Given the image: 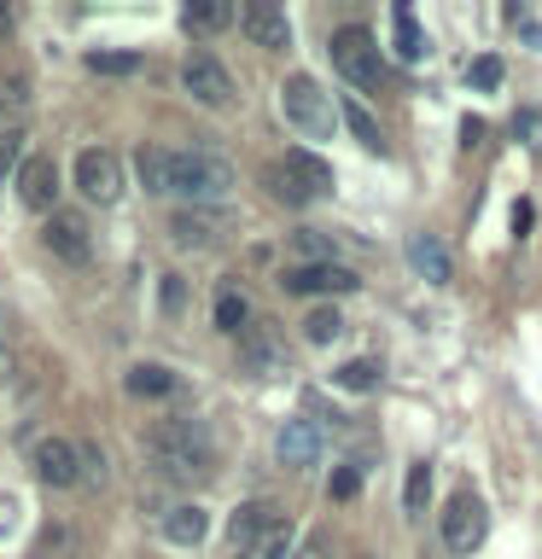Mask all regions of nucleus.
I'll list each match as a JSON object with an SVG mask.
<instances>
[{
  "label": "nucleus",
  "instance_id": "obj_25",
  "mask_svg": "<svg viewBox=\"0 0 542 559\" xmlns=\"http://www.w3.org/2000/svg\"><path fill=\"white\" fill-rule=\"evenodd\" d=\"M397 52H402L409 64L426 59V35H420V24H414V12H409V7H397Z\"/></svg>",
  "mask_w": 542,
  "mask_h": 559
},
{
  "label": "nucleus",
  "instance_id": "obj_1",
  "mask_svg": "<svg viewBox=\"0 0 542 559\" xmlns=\"http://www.w3.org/2000/svg\"><path fill=\"white\" fill-rule=\"evenodd\" d=\"M140 181L157 199H181V204H216L234 187V164L216 152H164V146H140Z\"/></svg>",
  "mask_w": 542,
  "mask_h": 559
},
{
  "label": "nucleus",
  "instance_id": "obj_30",
  "mask_svg": "<svg viewBox=\"0 0 542 559\" xmlns=\"http://www.w3.org/2000/svg\"><path fill=\"white\" fill-rule=\"evenodd\" d=\"M327 496L332 501H350V496H362V466L350 461V466H332V478H327Z\"/></svg>",
  "mask_w": 542,
  "mask_h": 559
},
{
  "label": "nucleus",
  "instance_id": "obj_37",
  "mask_svg": "<svg viewBox=\"0 0 542 559\" xmlns=\"http://www.w3.org/2000/svg\"><path fill=\"white\" fill-rule=\"evenodd\" d=\"M7 373H12V349H7V338H0V384H7Z\"/></svg>",
  "mask_w": 542,
  "mask_h": 559
},
{
  "label": "nucleus",
  "instance_id": "obj_34",
  "mask_svg": "<svg viewBox=\"0 0 542 559\" xmlns=\"http://www.w3.org/2000/svg\"><path fill=\"white\" fill-rule=\"evenodd\" d=\"M157 297H164V309L175 314V309L187 304V286H181V280H175V274H164V286H157Z\"/></svg>",
  "mask_w": 542,
  "mask_h": 559
},
{
  "label": "nucleus",
  "instance_id": "obj_32",
  "mask_svg": "<svg viewBox=\"0 0 542 559\" xmlns=\"http://www.w3.org/2000/svg\"><path fill=\"white\" fill-rule=\"evenodd\" d=\"M134 64V52H87V70H99V76H129Z\"/></svg>",
  "mask_w": 542,
  "mask_h": 559
},
{
  "label": "nucleus",
  "instance_id": "obj_19",
  "mask_svg": "<svg viewBox=\"0 0 542 559\" xmlns=\"http://www.w3.org/2000/svg\"><path fill=\"white\" fill-rule=\"evenodd\" d=\"M409 257H414L420 280H432V286H449V251H444V245H437V234H414Z\"/></svg>",
  "mask_w": 542,
  "mask_h": 559
},
{
  "label": "nucleus",
  "instance_id": "obj_36",
  "mask_svg": "<svg viewBox=\"0 0 542 559\" xmlns=\"http://www.w3.org/2000/svg\"><path fill=\"white\" fill-rule=\"evenodd\" d=\"M12 157H17V134H0V175H7Z\"/></svg>",
  "mask_w": 542,
  "mask_h": 559
},
{
  "label": "nucleus",
  "instance_id": "obj_4",
  "mask_svg": "<svg viewBox=\"0 0 542 559\" xmlns=\"http://www.w3.org/2000/svg\"><path fill=\"white\" fill-rule=\"evenodd\" d=\"M332 64H339V76L350 87H362V94L385 82V59H379L374 35H367L362 24H344L339 35H332Z\"/></svg>",
  "mask_w": 542,
  "mask_h": 559
},
{
  "label": "nucleus",
  "instance_id": "obj_7",
  "mask_svg": "<svg viewBox=\"0 0 542 559\" xmlns=\"http://www.w3.org/2000/svg\"><path fill=\"white\" fill-rule=\"evenodd\" d=\"M234 234V216H227L222 204H187L169 216V239L187 245V251H210V245H222Z\"/></svg>",
  "mask_w": 542,
  "mask_h": 559
},
{
  "label": "nucleus",
  "instance_id": "obj_38",
  "mask_svg": "<svg viewBox=\"0 0 542 559\" xmlns=\"http://www.w3.org/2000/svg\"><path fill=\"white\" fill-rule=\"evenodd\" d=\"M7 29H12V12H7V7H0V35H7Z\"/></svg>",
  "mask_w": 542,
  "mask_h": 559
},
{
  "label": "nucleus",
  "instance_id": "obj_11",
  "mask_svg": "<svg viewBox=\"0 0 542 559\" xmlns=\"http://www.w3.org/2000/svg\"><path fill=\"white\" fill-rule=\"evenodd\" d=\"M239 356L251 373H286V338L274 332V321H251L239 332Z\"/></svg>",
  "mask_w": 542,
  "mask_h": 559
},
{
  "label": "nucleus",
  "instance_id": "obj_2",
  "mask_svg": "<svg viewBox=\"0 0 542 559\" xmlns=\"http://www.w3.org/2000/svg\"><path fill=\"white\" fill-rule=\"evenodd\" d=\"M146 449H152V461L169 484L199 489V484H210V472H216V443H210V431L199 419H157L146 431Z\"/></svg>",
  "mask_w": 542,
  "mask_h": 559
},
{
  "label": "nucleus",
  "instance_id": "obj_8",
  "mask_svg": "<svg viewBox=\"0 0 542 559\" xmlns=\"http://www.w3.org/2000/svg\"><path fill=\"white\" fill-rule=\"evenodd\" d=\"M280 286L292 297H339V292H356L362 280H356V269H344V262H297V269L280 274Z\"/></svg>",
  "mask_w": 542,
  "mask_h": 559
},
{
  "label": "nucleus",
  "instance_id": "obj_6",
  "mask_svg": "<svg viewBox=\"0 0 542 559\" xmlns=\"http://www.w3.org/2000/svg\"><path fill=\"white\" fill-rule=\"evenodd\" d=\"M484 531H490V513L472 489H455L449 507H444V548L449 554H479L484 548Z\"/></svg>",
  "mask_w": 542,
  "mask_h": 559
},
{
  "label": "nucleus",
  "instance_id": "obj_29",
  "mask_svg": "<svg viewBox=\"0 0 542 559\" xmlns=\"http://www.w3.org/2000/svg\"><path fill=\"white\" fill-rule=\"evenodd\" d=\"M76 461H82V484H87V489H105V478H111V472H105L99 443H76Z\"/></svg>",
  "mask_w": 542,
  "mask_h": 559
},
{
  "label": "nucleus",
  "instance_id": "obj_16",
  "mask_svg": "<svg viewBox=\"0 0 542 559\" xmlns=\"http://www.w3.org/2000/svg\"><path fill=\"white\" fill-rule=\"evenodd\" d=\"M47 251L52 257H64V262H87L94 257V234H87V222L82 216H64V210H52L47 216Z\"/></svg>",
  "mask_w": 542,
  "mask_h": 559
},
{
  "label": "nucleus",
  "instance_id": "obj_18",
  "mask_svg": "<svg viewBox=\"0 0 542 559\" xmlns=\"http://www.w3.org/2000/svg\"><path fill=\"white\" fill-rule=\"evenodd\" d=\"M157 531H164L175 548H199V542L210 536V513H204V507H192V501H181V507H169V513H164Z\"/></svg>",
  "mask_w": 542,
  "mask_h": 559
},
{
  "label": "nucleus",
  "instance_id": "obj_26",
  "mask_svg": "<svg viewBox=\"0 0 542 559\" xmlns=\"http://www.w3.org/2000/svg\"><path fill=\"white\" fill-rule=\"evenodd\" d=\"M402 507H409V513H426V507H432V466H426V461L409 466V484H402Z\"/></svg>",
  "mask_w": 542,
  "mask_h": 559
},
{
  "label": "nucleus",
  "instance_id": "obj_3",
  "mask_svg": "<svg viewBox=\"0 0 542 559\" xmlns=\"http://www.w3.org/2000/svg\"><path fill=\"white\" fill-rule=\"evenodd\" d=\"M269 187H274L280 204H309V199H327V192H332V169H327V157L292 146V152L269 169Z\"/></svg>",
  "mask_w": 542,
  "mask_h": 559
},
{
  "label": "nucleus",
  "instance_id": "obj_31",
  "mask_svg": "<svg viewBox=\"0 0 542 559\" xmlns=\"http://www.w3.org/2000/svg\"><path fill=\"white\" fill-rule=\"evenodd\" d=\"M286 548H292V524H286V519H280V524H274V531H269V536H262V542H257V548H251V554H245V559H286Z\"/></svg>",
  "mask_w": 542,
  "mask_h": 559
},
{
  "label": "nucleus",
  "instance_id": "obj_9",
  "mask_svg": "<svg viewBox=\"0 0 542 559\" xmlns=\"http://www.w3.org/2000/svg\"><path fill=\"white\" fill-rule=\"evenodd\" d=\"M76 192H82L87 204H99V210L117 204L122 199V157L117 152H99V146L82 152L76 157Z\"/></svg>",
  "mask_w": 542,
  "mask_h": 559
},
{
  "label": "nucleus",
  "instance_id": "obj_22",
  "mask_svg": "<svg viewBox=\"0 0 542 559\" xmlns=\"http://www.w3.org/2000/svg\"><path fill=\"white\" fill-rule=\"evenodd\" d=\"M344 122H350V134H356V140H362L367 152H385V129L374 122V111H367V105H362L356 94L344 99Z\"/></svg>",
  "mask_w": 542,
  "mask_h": 559
},
{
  "label": "nucleus",
  "instance_id": "obj_23",
  "mask_svg": "<svg viewBox=\"0 0 542 559\" xmlns=\"http://www.w3.org/2000/svg\"><path fill=\"white\" fill-rule=\"evenodd\" d=\"M339 332H344V314L332 309V304H315V309L304 314V338H309V344H332Z\"/></svg>",
  "mask_w": 542,
  "mask_h": 559
},
{
  "label": "nucleus",
  "instance_id": "obj_5",
  "mask_svg": "<svg viewBox=\"0 0 542 559\" xmlns=\"http://www.w3.org/2000/svg\"><path fill=\"white\" fill-rule=\"evenodd\" d=\"M286 117H292V129L297 134H309V140H327L332 134V122H339V111H332V94L315 76H292L286 82Z\"/></svg>",
  "mask_w": 542,
  "mask_h": 559
},
{
  "label": "nucleus",
  "instance_id": "obj_24",
  "mask_svg": "<svg viewBox=\"0 0 542 559\" xmlns=\"http://www.w3.org/2000/svg\"><path fill=\"white\" fill-rule=\"evenodd\" d=\"M129 391L134 396H169L175 391V373H169V367H157V361H140L134 373H129Z\"/></svg>",
  "mask_w": 542,
  "mask_h": 559
},
{
  "label": "nucleus",
  "instance_id": "obj_13",
  "mask_svg": "<svg viewBox=\"0 0 542 559\" xmlns=\"http://www.w3.org/2000/svg\"><path fill=\"white\" fill-rule=\"evenodd\" d=\"M17 199H24V210H52L59 204V164L52 157H24L17 164Z\"/></svg>",
  "mask_w": 542,
  "mask_h": 559
},
{
  "label": "nucleus",
  "instance_id": "obj_12",
  "mask_svg": "<svg viewBox=\"0 0 542 559\" xmlns=\"http://www.w3.org/2000/svg\"><path fill=\"white\" fill-rule=\"evenodd\" d=\"M321 449H327L321 419H286V426H280V466L304 472V466L321 461Z\"/></svg>",
  "mask_w": 542,
  "mask_h": 559
},
{
  "label": "nucleus",
  "instance_id": "obj_10",
  "mask_svg": "<svg viewBox=\"0 0 542 559\" xmlns=\"http://www.w3.org/2000/svg\"><path fill=\"white\" fill-rule=\"evenodd\" d=\"M181 82L199 105H216V111L234 105V76H227V64L216 59V52H192V59L181 64Z\"/></svg>",
  "mask_w": 542,
  "mask_h": 559
},
{
  "label": "nucleus",
  "instance_id": "obj_33",
  "mask_svg": "<svg viewBox=\"0 0 542 559\" xmlns=\"http://www.w3.org/2000/svg\"><path fill=\"white\" fill-rule=\"evenodd\" d=\"M514 140L519 146H542V111H519L514 117Z\"/></svg>",
  "mask_w": 542,
  "mask_h": 559
},
{
  "label": "nucleus",
  "instance_id": "obj_14",
  "mask_svg": "<svg viewBox=\"0 0 542 559\" xmlns=\"http://www.w3.org/2000/svg\"><path fill=\"white\" fill-rule=\"evenodd\" d=\"M35 472H42V484H52V489H76L82 484L76 443H64V437H42V443H35Z\"/></svg>",
  "mask_w": 542,
  "mask_h": 559
},
{
  "label": "nucleus",
  "instance_id": "obj_28",
  "mask_svg": "<svg viewBox=\"0 0 542 559\" xmlns=\"http://www.w3.org/2000/svg\"><path fill=\"white\" fill-rule=\"evenodd\" d=\"M467 82L479 87V94H496V87L507 82V64L496 59V52H484V59H472V70H467Z\"/></svg>",
  "mask_w": 542,
  "mask_h": 559
},
{
  "label": "nucleus",
  "instance_id": "obj_20",
  "mask_svg": "<svg viewBox=\"0 0 542 559\" xmlns=\"http://www.w3.org/2000/svg\"><path fill=\"white\" fill-rule=\"evenodd\" d=\"M210 321H216V332H234V338H239V332L251 326V304H245V292H234V286L216 292V304H210Z\"/></svg>",
  "mask_w": 542,
  "mask_h": 559
},
{
  "label": "nucleus",
  "instance_id": "obj_15",
  "mask_svg": "<svg viewBox=\"0 0 542 559\" xmlns=\"http://www.w3.org/2000/svg\"><path fill=\"white\" fill-rule=\"evenodd\" d=\"M280 519H286V513H280L274 501H245L239 513H234V524H227V548H234V554H251V548L274 531Z\"/></svg>",
  "mask_w": 542,
  "mask_h": 559
},
{
  "label": "nucleus",
  "instance_id": "obj_27",
  "mask_svg": "<svg viewBox=\"0 0 542 559\" xmlns=\"http://www.w3.org/2000/svg\"><path fill=\"white\" fill-rule=\"evenodd\" d=\"M374 384H379V361H367V356H356V361H344L339 367V391H374Z\"/></svg>",
  "mask_w": 542,
  "mask_h": 559
},
{
  "label": "nucleus",
  "instance_id": "obj_21",
  "mask_svg": "<svg viewBox=\"0 0 542 559\" xmlns=\"http://www.w3.org/2000/svg\"><path fill=\"white\" fill-rule=\"evenodd\" d=\"M227 17H234V7H227V0H192V7L181 12V24H187V35H216Z\"/></svg>",
  "mask_w": 542,
  "mask_h": 559
},
{
  "label": "nucleus",
  "instance_id": "obj_17",
  "mask_svg": "<svg viewBox=\"0 0 542 559\" xmlns=\"http://www.w3.org/2000/svg\"><path fill=\"white\" fill-rule=\"evenodd\" d=\"M239 24H245V35H251L257 47H269V52H286V47H292L286 12H280L274 0H251V7L239 12Z\"/></svg>",
  "mask_w": 542,
  "mask_h": 559
},
{
  "label": "nucleus",
  "instance_id": "obj_35",
  "mask_svg": "<svg viewBox=\"0 0 542 559\" xmlns=\"http://www.w3.org/2000/svg\"><path fill=\"white\" fill-rule=\"evenodd\" d=\"M531 222H537V210H531V199H519V204H514V234L525 239V234H531Z\"/></svg>",
  "mask_w": 542,
  "mask_h": 559
}]
</instances>
